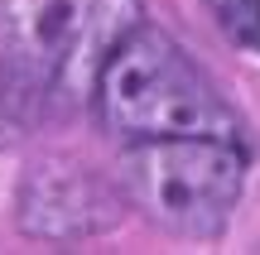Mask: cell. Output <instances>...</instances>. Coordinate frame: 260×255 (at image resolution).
<instances>
[{"label":"cell","instance_id":"cell-1","mask_svg":"<svg viewBox=\"0 0 260 255\" xmlns=\"http://www.w3.org/2000/svg\"><path fill=\"white\" fill-rule=\"evenodd\" d=\"M145 0H0V116L39 125L92 101Z\"/></svg>","mask_w":260,"mask_h":255},{"label":"cell","instance_id":"cell-2","mask_svg":"<svg viewBox=\"0 0 260 255\" xmlns=\"http://www.w3.org/2000/svg\"><path fill=\"white\" fill-rule=\"evenodd\" d=\"M96 121L116 140H164V135H226L246 144L241 116L226 106L212 77L169 39L164 29L145 24L116 44L96 77Z\"/></svg>","mask_w":260,"mask_h":255},{"label":"cell","instance_id":"cell-3","mask_svg":"<svg viewBox=\"0 0 260 255\" xmlns=\"http://www.w3.org/2000/svg\"><path fill=\"white\" fill-rule=\"evenodd\" d=\"M246 183V144L226 135L130 140L121 154V193L154 227L212 241L226 231Z\"/></svg>","mask_w":260,"mask_h":255},{"label":"cell","instance_id":"cell-4","mask_svg":"<svg viewBox=\"0 0 260 255\" xmlns=\"http://www.w3.org/2000/svg\"><path fill=\"white\" fill-rule=\"evenodd\" d=\"M125 217V193L92 164L48 154L24 169L15 188V222L29 241L48 246H77L116 231Z\"/></svg>","mask_w":260,"mask_h":255},{"label":"cell","instance_id":"cell-5","mask_svg":"<svg viewBox=\"0 0 260 255\" xmlns=\"http://www.w3.org/2000/svg\"><path fill=\"white\" fill-rule=\"evenodd\" d=\"M203 5L226 44L260 58V0H203Z\"/></svg>","mask_w":260,"mask_h":255}]
</instances>
